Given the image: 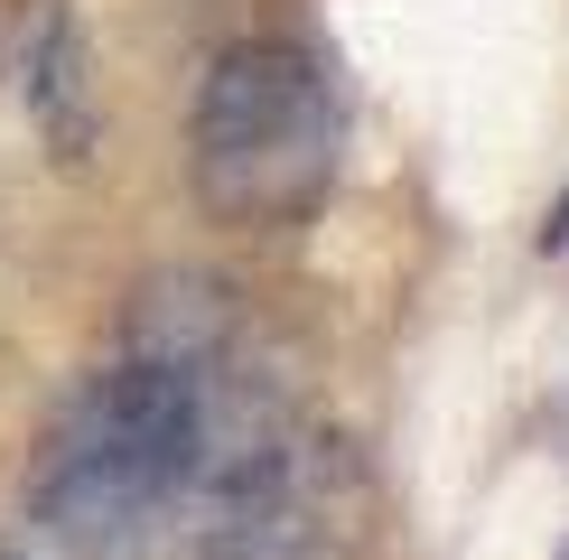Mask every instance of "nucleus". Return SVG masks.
Segmentation results:
<instances>
[{
	"label": "nucleus",
	"mask_w": 569,
	"mask_h": 560,
	"mask_svg": "<svg viewBox=\"0 0 569 560\" xmlns=\"http://www.w3.org/2000/svg\"><path fill=\"white\" fill-rule=\"evenodd\" d=\"M224 383H233V327L206 309V290H169L57 420L29 477L38 523L84 551L169 523L187 467L216 430Z\"/></svg>",
	"instance_id": "1"
},
{
	"label": "nucleus",
	"mask_w": 569,
	"mask_h": 560,
	"mask_svg": "<svg viewBox=\"0 0 569 560\" xmlns=\"http://www.w3.org/2000/svg\"><path fill=\"white\" fill-rule=\"evenodd\" d=\"M169 542L178 560H365L373 542L365 458L327 420L233 373L216 430L169 504Z\"/></svg>",
	"instance_id": "2"
},
{
	"label": "nucleus",
	"mask_w": 569,
	"mask_h": 560,
	"mask_svg": "<svg viewBox=\"0 0 569 560\" xmlns=\"http://www.w3.org/2000/svg\"><path fill=\"white\" fill-rule=\"evenodd\" d=\"M337 140L346 112L308 47H224L197 93V122H187V178L216 224L280 233L337 187Z\"/></svg>",
	"instance_id": "3"
},
{
	"label": "nucleus",
	"mask_w": 569,
	"mask_h": 560,
	"mask_svg": "<svg viewBox=\"0 0 569 560\" xmlns=\"http://www.w3.org/2000/svg\"><path fill=\"white\" fill-rule=\"evenodd\" d=\"M29 93L47 112V131H57L66 150H84V66H76V19H66V10H47V29H38Z\"/></svg>",
	"instance_id": "4"
},
{
	"label": "nucleus",
	"mask_w": 569,
	"mask_h": 560,
	"mask_svg": "<svg viewBox=\"0 0 569 560\" xmlns=\"http://www.w3.org/2000/svg\"><path fill=\"white\" fill-rule=\"evenodd\" d=\"M541 252H560V262H569V197L551 206V216H541Z\"/></svg>",
	"instance_id": "5"
},
{
	"label": "nucleus",
	"mask_w": 569,
	"mask_h": 560,
	"mask_svg": "<svg viewBox=\"0 0 569 560\" xmlns=\"http://www.w3.org/2000/svg\"><path fill=\"white\" fill-rule=\"evenodd\" d=\"M560 560H569V542H560Z\"/></svg>",
	"instance_id": "6"
}]
</instances>
